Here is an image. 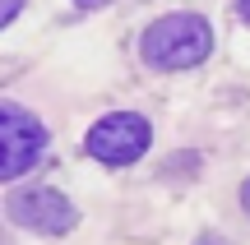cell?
I'll return each mask as SVG.
<instances>
[{
  "instance_id": "obj_3",
  "label": "cell",
  "mask_w": 250,
  "mask_h": 245,
  "mask_svg": "<svg viewBox=\"0 0 250 245\" xmlns=\"http://www.w3.org/2000/svg\"><path fill=\"white\" fill-rule=\"evenodd\" d=\"M46 153V125L19 102H0V181H19Z\"/></svg>"
},
{
  "instance_id": "obj_6",
  "label": "cell",
  "mask_w": 250,
  "mask_h": 245,
  "mask_svg": "<svg viewBox=\"0 0 250 245\" xmlns=\"http://www.w3.org/2000/svg\"><path fill=\"white\" fill-rule=\"evenodd\" d=\"M195 245H227V236H218V231H199Z\"/></svg>"
},
{
  "instance_id": "obj_8",
  "label": "cell",
  "mask_w": 250,
  "mask_h": 245,
  "mask_svg": "<svg viewBox=\"0 0 250 245\" xmlns=\"http://www.w3.org/2000/svg\"><path fill=\"white\" fill-rule=\"evenodd\" d=\"M236 14H241V23L250 28V0H236Z\"/></svg>"
},
{
  "instance_id": "obj_4",
  "label": "cell",
  "mask_w": 250,
  "mask_h": 245,
  "mask_svg": "<svg viewBox=\"0 0 250 245\" xmlns=\"http://www.w3.org/2000/svg\"><path fill=\"white\" fill-rule=\"evenodd\" d=\"M5 213L14 227L42 231V236H65L79 222V208L51 185H28V190H9L5 194Z\"/></svg>"
},
{
  "instance_id": "obj_5",
  "label": "cell",
  "mask_w": 250,
  "mask_h": 245,
  "mask_svg": "<svg viewBox=\"0 0 250 245\" xmlns=\"http://www.w3.org/2000/svg\"><path fill=\"white\" fill-rule=\"evenodd\" d=\"M19 5H23V0H0V23H14Z\"/></svg>"
},
{
  "instance_id": "obj_7",
  "label": "cell",
  "mask_w": 250,
  "mask_h": 245,
  "mask_svg": "<svg viewBox=\"0 0 250 245\" xmlns=\"http://www.w3.org/2000/svg\"><path fill=\"white\" fill-rule=\"evenodd\" d=\"M241 208H246V218H250V176L241 181Z\"/></svg>"
},
{
  "instance_id": "obj_1",
  "label": "cell",
  "mask_w": 250,
  "mask_h": 245,
  "mask_svg": "<svg viewBox=\"0 0 250 245\" xmlns=\"http://www.w3.org/2000/svg\"><path fill=\"white\" fill-rule=\"evenodd\" d=\"M139 51L153 70L176 74V70H195L213 56V28L199 14H162L144 28Z\"/></svg>"
},
{
  "instance_id": "obj_9",
  "label": "cell",
  "mask_w": 250,
  "mask_h": 245,
  "mask_svg": "<svg viewBox=\"0 0 250 245\" xmlns=\"http://www.w3.org/2000/svg\"><path fill=\"white\" fill-rule=\"evenodd\" d=\"M79 9H102V5H111V0H74Z\"/></svg>"
},
{
  "instance_id": "obj_2",
  "label": "cell",
  "mask_w": 250,
  "mask_h": 245,
  "mask_svg": "<svg viewBox=\"0 0 250 245\" xmlns=\"http://www.w3.org/2000/svg\"><path fill=\"white\" fill-rule=\"evenodd\" d=\"M148 144H153V125L139 111H111V116H102L98 125L88 130V139H83L88 157H98V162H107V167L139 162V157L148 153Z\"/></svg>"
}]
</instances>
